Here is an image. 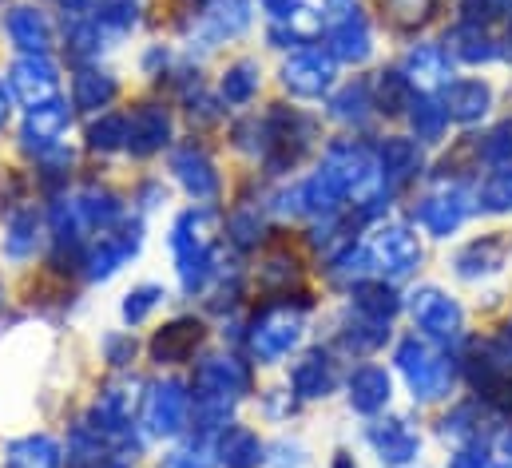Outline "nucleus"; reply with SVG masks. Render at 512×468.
Returning <instances> with one entry per match:
<instances>
[{"instance_id": "obj_1", "label": "nucleus", "mask_w": 512, "mask_h": 468, "mask_svg": "<svg viewBox=\"0 0 512 468\" xmlns=\"http://www.w3.org/2000/svg\"><path fill=\"white\" fill-rule=\"evenodd\" d=\"M397 369H401V377L417 401H437L453 385V361L421 338H405L397 346Z\"/></svg>"}, {"instance_id": "obj_2", "label": "nucleus", "mask_w": 512, "mask_h": 468, "mask_svg": "<svg viewBox=\"0 0 512 468\" xmlns=\"http://www.w3.org/2000/svg\"><path fill=\"white\" fill-rule=\"evenodd\" d=\"M409 314H413V322H417L429 338H437V342H453V338H461V330H465V310H461L445 290H437V286L413 290V294H409Z\"/></svg>"}, {"instance_id": "obj_3", "label": "nucleus", "mask_w": 512, "mask_h": 468, "mask_svg": "<svg viewBox=\"0 0 512 468\" xmlns=\"http://www.w3.org/2000/svg\"><path fill=\"white\" fill-rule=\"evenodd\" d=\"M282 84H286L294 96H306V100L330 92V84H334V56H330V52H318V48L294 52V56L282 64Z\"/></svg>"}, {"instance_id": "obj_4", "label": "nucleus", "mask_w": 512, "mask_h": 468, "mask_svg": "<svg viewBox=\"0 0 512 468\" xmlns=\"http://www.w3.org/2000/svg\"><path fill=\"white\" fill-rule=\"evenodd\" d=\"M469 211H473V195H469L465 187H441V191H433V195L421 199V207H417V223H421L429 234L445 238V234H453L461 223H465Z\"/></svg>"}, {"instance_id": "obj_5", "label": "nucleus", "mask_w": 512, "mask_h": 468, "mask_svg": "<svg viewBox=\"0 0 512 468\" xmlns=\"http://www.w3.org/2000/svg\"><path fill=\"white\" fill-rule=\"evenodd\" d=\"M302 338V314L294 310H266L255 322V334H251V346L262 361H282L286 353L298 346Z\"/></svg>"}, {"instance_id": "obj_6", "label": "nucleus", "mask_w": 512, "mask_h": 468, "mask_svg": "<svg viewBox=\"0 0 512 468\" xmlns=\"http://www.w3.org/2000/svg\"><path fill=\"white\" fill-rule=\"evenodd\" d=\"M187 421V393L179 381H163L143 401V425L151 437H175Z\"/></svg>"}, {"instance_id": "obj_7", "label": "nucleus", "mask_w": 512, "mask_h": 468, "mask_svg": "<svg viewBox=\"0 0 512 468\" xmlns=\"http://www.w3.org/2000/svg\"><path fill=\"white\" fill-rule=\"evenodd\" d=\"M68 104H60V100H48V104H36L28 119H24V147L28 151H36V155H44V151H52L56 143H60V135H64V127H68Z\"/></svg>"}, {"instance_id": "obj_8", "label": "nucleus", "mask_w": 512, "mask_h": 468, "mask_svg": "<svg viewBox=\"0 0 512 468\" xmlns=\"http://www.w3.org/2000/svg\"><path fill=\"white\" fill-rule=\"evenodd\" d=\"M12 92L36 108V104H48L56 96V68L44 60V56H24L12 64Z\"/></svg>"}, {"instance_id": "obj_9", "label": "nucleus", "mask_w": 512, "mask_h": 468, "mask_svg": "<svg viewBox=\"0 0 512 468\" xmlns=\"http://www.w3.org/2000/svg\"><path fill=\"white\" fill-rule=\"evenodd\" d=\"M374 254H378L385 274H393V278L409 274V270L421 262L417 238L409 234V227H397V223H393V227H382V231L374 234Z\"/></svg>"}, {"instance_id": "obj_10", "label": "nucleus", "mask_w": 512, "mask_h": 468, "mask_svg": "<svg viewBox=\"0 0 512 468\" xmlns=\"http://www.w3.org/2000/svg\"><path fill=\"white\" fill-rule=\"evenodd\" d=\"M366 437H370V445L378 449L385 465H409L421 453V441L405 421H374L366 429Z\"/></svg>"}, {"instance_id": "obj_11", "label": "nucleus", "mask_w": 512, "mask_h": 468, "mask_svg": "<svg viewBox=\"0 0 512 468\" xmlns=\"http://www.w3.org/2000/svg\"><path fill=\"white\" fill-rule=\"evenodd\" d=\"M247 369H243V361H235V357H207L203 361V369H199V393H211V397H239L243 389H247Z\"/></svg>"}, {"instance_id": "obj_12", "label": "nucleus", "mask_w": 512, "mask_h": 468, "mask_svg": "<svg viewBox=\"0 0 512 468\" xmlns=\"http://www.w3.org/2000/svg\"><path fill=\"white\" fill-rule=\"evenodd\" d=\"M489 108H493V92L481 80H453L445 88V112L457 123H477V119H485Z\"/></svg>"}, {"instance_id": "obj_13", "label": "nucleus", "mask_w": 512, "mask_h": 468, "mask_svg": "<svg viewBox=\"0 0 512 468\" xmlns=\"http://www.w3.org/2000/svg\"><path fill=\"white\" fill-rule=\"evenodd\" d=\"M171 171L179 175V183H183L195 199H215V195H219V175H215V167H211V159H207L203 151H195V147L179 151V155L171 159Z\"/></svg>"}, {"instance_id": "obj_14", "label": "nucleus", "mask_w": 512, "mask_h": 468, "mask_svg": "<svg viewBox=\"0 0 512 468\" xmlns=\"http://www.w3.org/2000/svg\"><path fill=\"white\" fill-rule=\"evenodd\" d=\"M290 385H294V393H298V397H326V393L338 385V369H334V361H330L326 353L314 350L294 365Z\"/></svg>"}, {"instance_id": "obj_15", "label": "nucleus", "mask_w": 512, "mask_h": 468, "mask_svg": "<svg viewBox=\"0 0 512 468\" xmlns=\"http://www.w3.org/2000/svg\"><path fill=\"white\" fill-rule=\"evenodd\" d=\"M211 234H215V215L211 211H187L175 231H171V246L183 258H199V254H211Z\"/></svg>"}, {"instance_id": "obj_16", "label": "nucleus", "mask_w": 512, "mask_h": 468, "mask_svg": "<svg viewBox=\"0 0 512 468\" xmlns=\"http://www.w3.org/2000/svg\"><path fill=\"white\" fill-rule=\"evenodd\" d=\"M350 405L358 413H378L389 405V373L382 365H358L350 373Z\"/></svg>"}, {"instance_id": "obj_17", "label": "nucleus", "mask_w": 512, "mask_h": 468, "mask_svg": "<svg viewBox=\"0 0 512 468\" xmlns=\"http://www.w3.org/2000/svg\"><path fill=\"white\" fill-rule=\"evenodd\" d=\"M405 80H409L413 88H425V92L449 84V56H445L441 48H433V44L413 48V52L405 56Z\"/></svg>"}, {"instance_id": "obj_18", "label": "nucleus", "mask_w": 512, "mask_h": 468, "mask_svg": "<svg viewBox=\"0 0 512 468\" xmlns=\"http://www.w3.org/2000/svg\"><path fill=\"white\" fill-rule=\"evenodd\" d=\"M8 36L28 56H44V48L52 44V28H48L44 12H36V8H12L8 12Z\"/></svg>"}, {"instance_id": "obj_19", "label": "nucleus", "mask_w": 512, "mask_h": 468, "mask_svg": "<svg viewBox=\"0 0 512 468\" xmlns=\"http://www.w3.org/2000/svg\"><path fill=\"white\" fill-rule=\"evenodd\" d=\"M167 131H171V119L163 108H139L128 119V147L135 155H151L167 143Z\"/></svg>"}, {"instance_id": "obj_20", "label": "nucleus", "mask_w": 512, "mask_h": 468, "mask_svg": "<svg viewBox=\"0 0 512 468\" xmlns=\"http://www.w3.org/2000/svg\"><path fill=\"white\" fill-rule=\"evenodd\" d=\"M330 56L346 64H362L370 56V28L362 16H342V24L330 32Z\"/></svg>"}, {"instance_id": "obj_21", "label": "nucleus", "mask_w": 512, "mask_h": 468, "mask_svg": "<svg viewBox=\"0 0 512 468\" xmlns=\"http://www.w3.org/2000/svg\"><path fill=\"white\" fill-rule=\"evenodd\" d=\"M135 250H139V231H135V227L124 234H108V238L96 246V254H92V270H88V274H92L96 282H100V278H112Z\"/></svg>"}, {"instance_id": "obj_22", "label": "nucleus", "mask_w": 512, "mask_h": 468, "mask_svg": "<svg viewBox=\"0 0 512 468\" xmlns=\"http://www.w3.org/2000/svg\"><path fill=\"white\" fill-rule=\"evenodd\" d=\"M4 468H60V445L52 437L12 441L4 453Z\"/></svg>"}, {"instance_id": "obj_23", "label": "nucleus", "mask_w": 512, "mask_h": 468, "mask_svg": "<svg viewBox=\"0 0 512 468\" xmlns=\"http://www.w3.org/2000/svg\"><path fill=\"white\" fill-rule=\"evenodd\" d=\"M199 338H203V326L199 322H171L159 338H155V357L159 361H187L191 353H195V346H199Z\"/></svg>"}, {"instance_id": "obj_24", "label": "nucleus", "mask_w": 512, "mask_h": 468, "mask_svg": "<svg viewBox=\"0 0 512 468\" xmlns=\"http://www.w3.org/2000/svg\"><path fill=\"white\" fill-rule=\"evenodd\" d=\"M219 461L227 468H255L258 461H262V441H258L251 429L231 425V429L219 437Z\"/></svg>"}, {"instance_id": "obj_25", "label": "nucleus", "mask_w": 512, "mask_h": 468, "mask_svg": "<svg viewBox=\"0 0 512 468\" xmlns=\"http://www.w3.org/2000/svg\"><path fill=\"white\" fill-rule=\"evenodd\" d=\"M505 258V242L501 238H481V242H469L461 254H457V274L461 278H485L501 266Z\"/></svg>"}, {"instance_id": "obj_26", "label": "nucleus", "mask_w": 512, "mask_h": 468, "mask_svg": "<svg viewBox=\"0 0 512 468\" xmlns=\"http://www.w3.org/2000/svg\"><path fill=\"white\" fill-rule=\"evenodd\" d=\"M378 163H382L385 183L397 187V183H405L417 171V147L409 139H385L382 151H378Z\"/></svg>"}, {"instance_id": "obj_27", "label": "nucleus", "mask_w": 512, "mask_h": 468, "mask_svg": "<svg viewBox=\"0 0 512 468\" xmlns=\"http://www.w3.org/2000/svg\"><path fill=\"white\" fill-rule=\"evenodd\" d=\"M449 52H453L457 60H465V64H485V60L497 56V44L489 40L485 28L465 24V28H457V32L449 36Z\"/></svg>"}, {"instance_id": "obj_28", "label": "nucleus", "mask_w": 512, "mask_h": 468, "mask_svg": "<svg viewBox=\"0 0 512 468\" xmlns=\"http://www.w3.org/2000/svg\"><path fill=\"white\" fill-rule=\"evenodd\" d=\"M354 306L362 318H374V322H389L397 314V294L382 286V282H362L354 286Z\"/></svg>"}, {"instance_id": "obj_29", "label": "nucleus", "mask_w": 512, "mask_h": 468, "mask_svg": "<svg viewBox=\"0 0 512 468\" xmlns=\"http://www.w3.org/2000/svg\"><path fill=\"white\" fill-rule=\"evenodd\" d=\"M112 96H116V80L104 76V72H80L76 84H72L76 108H104Z\"/></svg>"}, {"instance_id": "obj_30", "label": "nucleus", "mask_w": 512, "mask_h": 468, "mask_svg": "<svg viewBox=\"0 0 512 468\" xmlns=\"http://www.w3.org/2000/svg\"><path fill=\"white\" fill-rule=\"evenodd\" d=\"M207 16H211L219 36H235V32H243L251 24V0H219Z\"/></svg>"}, {"instance_id": "obj_31", "label": "nucleus", "mask_w": 512, "mask_h": 468, "mask_svg": "<svg viewBox=\"0 0 512 468\" xmlns=\"http://www.w3.org/2000/svg\"><path fill=\"white\" fill-rule=\"evenodd\" d=\"M36 215L32 211H20V215H12V223H8V234H4V254H12V258H24V254H32V246H36Z\"/></svg>"}, {"instance_id": "obj_32", "label": "nucleus", "mask_w": 512, "mask_h": 468, "mask_svg": "<svg viewBox=\"0 0 512 468\" xmlns=\"http://www.w3.org/2000/svg\"><path fill=\"white\" fill-rule=\"evenodd\" d=\"M366 112H370V88L366 84L342 88L334 96V104H330V116L342 119V123H358V119H366Z\"/></svg>"}, {"instance_id": "obj_33", "label": "nucleus", "mask_w": 512, "mask_h": 468, "mask_svg": "<svg viewBox=\"0 0 512 468\" xmlns=\"http://www.w3.org/2000/svg\"><path fill=\"white\" fill-rule=\"evenodd\" d=\"M76 203H80V215H84L88 227H108L120 215V203L108 191H84Z\"/></svg>"}, {"instance_id": "obj_34", "label": "nucleus", "mask_w": 512, "mask_h": 468, "mask_svg": "<svg viewBox=\"0 0 512 468\" xmlns=\"http://www.w3.org/2000/svg\"><path fill=\"white\" fill-rule=\"evenodd\" d=\"M258 88V68L255 64H235L227 76H223V100H231V104H247L251 96H255Z\"/></svg>"}, {"instance_id": "obj_35", "label": "nucleus", "mask_w": 512, "mask_h": 468, "mask_svg": "<svg viewBox=\"0 0 512 468\" xmlns=\"http://www.w3.org/2000/svg\"><path fill=\"white\" fill-rule=\"evenodd\" d=\"M374 266H378V254H370V250H346V254L338 258V266H334V278L362 286V282L374 274Z\"/></svg>"}, {"instance_id": "obj_36", "label": "nucleus", "mask_w": 512, "mask_h": 468, "mask_svg": "<svg viewBox=\"0 0 512 468\" xmlns=\"http://www.w3.org/2000/svg\"><path fill=\"white\" fill-rule=\"evenodd\" d=\"M481 207L485 211H512V163L501 167L497 175H489V183L481 187Z\"/></svg>"}, {"instance_id": "obj_37", "label": "nucleus", "mask_w": 512, "mask_h": 468, "mask_svg": "<svg viewBox=\"0 0 512 468\" xmlns=\"http://www.w3.org/2000/svg\"><path fill=\"white\" fill-rule=\"evenodd\" d=\"M445 119H449V112H445L441 104H433V100H421V104H413V131H417V139H425V143L441 139V127H445Z\"/></svg>"}, {"instance_id": "obj_38", "label": "nucleus", "mask_w": 512, "mask_h": 468, "mask_svg": "<svg viewBox=\"0 0 512 468\" xmlns=\"http://www.w3.org/2000/svg\"><path fill=\"white\" fill-rule=\"evenodd\" d=\"M88 139H92V147H96V151H116V147H124V143H128V119L104 116L92 131H88Z\"/></svg>"}, {"instance_id": "obj_39", "label": "nucleus", "mask_w": 512, "mask_h": 468, "mask_svg": "<svg viewBox=\"0 0 512 468\" xmlns=\"http://www.w3.org/2000/svg\"><path fill=\"white\" fill-rule=\"evenodd\" d=\"M481 159L509 167V163H512V119H509V123H497V127H493V131L481 139Z\"/></svg>"}, {"instance_id": "obj_40", "label": "nucleus", "mask_w": 512, "mask_h": 468, "mask_svg": "<svg viewBox=\"0 0 512 468\" xmlns=\"http://www.w3.org/2000/svg\"><path fill=\"white\" fill-rule=\"evenodd\" d=\"M409 80L405 72H382V84H378V96H382V112H401L409 108Z\"/></svg>"}, {"instance_id": "obj_41", "label": "nucleus", "mask_w": 512, "mask_h": 468, "mask_svg": "<svg viewBox=\"0 0 512 468\" xmlns=\"http://www.w3.org/2000/svg\"><path fill=\"white\" fill-rule=\"evenodd\" d=\"M159 298H163L159 286H139V290H131L128 302H124V318H128V322H143V318L159 306Z\"/></svg>"}, {"instance_id": "obj_42", "label": "nucleus", "mask_w": 512, "mask_h": 468, "mask_svg": "<svg viewBox=\"0 0 512 468\" xmlns=\"http://www.w3.org/2000/svg\"><path fill=\"white\" fill-rule=\"evenodd\" d=\"M509 8V0H465L461 4V12H465V24H477V28H485L493 16H501Z\"/></svg>"}, {"instance_id": "obj_43", "label": "nucleus", "mask_w": 512, "mask_h": 468, "mask_svg": "<svg viewBox=\"0 0 512 468\" xmlns=\"http://www.w3.org/2000/svg\"><path fill=\"white\" fill-rule=\"evenodd\" d=\"M167 468H211V453L203 445H187L167 457Z\"/></svg>"}, {"instance_id": "obj_44", "label": "nucleus", "mask_w": 512, "mask_h": 468, "mask_svg": "<svg viewBox=\"0 0 512 468\" xmlns=\"http://www.w3.org/2000/svg\"><path fill=\"white\" fill-rule=\"evenodd\" d=\"M429 4L433 0H389V8H393L397 20H425L429 16Z\"/></svg>"}, {"instance_id": "obj_45", "label": "nucleus", "mask_w": 512, "mask_h": 468, "mask_svg": "<svg viewBox=\"0 0 512 468\" xmlns=\"http://www.w3.org/2000/svg\"><path fill=\"white\" fill-rule=\"evenodd\" d=\"M104 350H108V357H112V365H128L131 353H135V342H131V338H108Z\"/></svg>"}, {"instance_id": "obj_46", "label": "nucleus", "mask_w": 512, "mask_h": 468, "mask_svg": "<svg viewBox=\"0 0 512 468\" xmlns=\"http://www.w3.org/2000/svg\"><path fill=\"white\" fill-rule=\"evenodd\" d=\"M449 468H485V449H481V445H465V449L449 461Z\"/></svg>"}, {"instance_id": "obj_47", "label": "nucleus", "mask_w": 512, "mask_h": 468, "mask_svg": "<svg viewBox=\"0 0 512 468\" xmlns=\"http://www.w3.org/2000/svg\"><path fill=\"white\" fill-rule=\"evenodd\" d=\"M231 231H235V238L243 242V246H251L258 238V219H247V215H235L231 219Z\"/></svg>"}, {"instance_id": "obj_48", "label": "nucleus", "mask_w": 512, "mask_h": 468, "mask_svg": "<svg viewBox=\"0 0 512 468\" xmlns=\"http://www.w3.org/2000/svg\"><path fill=\"white\" fill-rule=\"evenodd\" d=\"M8 112H12V96H8V88L0 84V123L8 119Z\"/></svg>"}, {"instance_id": "obj_49", "label": "nucleus", "mask_w": 512, "mask_h": 468, "mask_svg": "<svg viewBox=\"0 0 512 468\" xmlns=\"http://www.w3.org/2000/svg\"><path fill=\"white\" fill-rule=\"evenodd\" d=\"M330 8H334L338 16H350V12H354V0H330Z\"/></svg>"}, {"instance_id": "obj_50", "label": "nucleus", "mask_w": 512, "mask_h": 468, "mask_svg": "<svg viewBox=\"0 0 512 468\" xmlns=\"http://www.w3.org/2000/svg\"><path fill=\"white\" fill-rule=\"evenodd\" d=\"M334 468H354V465H350V457H346V453H338V457H334Z\"/></svg>"}, {"instance_id": "obj_51", "label": "nucleus", "mask_w": 512, "mask_h": 468, "mask_svg": "<svg viewBox=\"0 0 512 468\" xmlns=\"http://www.w3.org/2000/svg\"><path fill=\"white\" fill-rule=\"evenodd\" d=\"M497 468H512V461H501V465H497Z\"/></svg>"}, {"instance_id": "obj_52", "label": "nucleus", "mask_w": 512, "mask_h": 468, "mask_svg": "<svg viewBox=\"0 0 512 468\" xmlns=\"http://www.w3.org/2000/svg\"><path fill=\"white\" fill-rule=\"evenodd\" d=\"M509 346H512V326H509Z\"/></svg>"}]
</instances>
